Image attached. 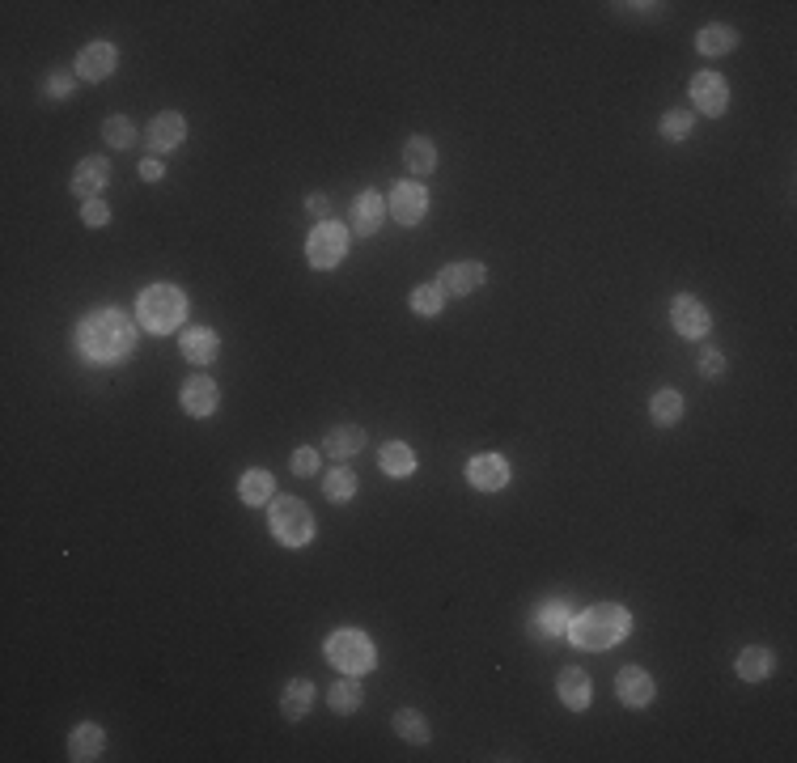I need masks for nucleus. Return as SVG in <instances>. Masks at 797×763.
Masks as SVG:
<instances>
[{
    "mask_svg": "<svg viewBox=\"0 0 797 763\" xmlns=\"http://www.w3.org/2000/svg\"><path fill=\"white\" fill-rule=\"evenodd\" d=\"M268 526H272V539L285 547H306L314 539V513L297 496H276L268 509Z\"/></svg>",
    "mask_w": 797,
    "mask_h": 763,
    "instance_id": "39448f33",
    "label": "nucleus"
},
{
    "mask_svg": "<svg viewBox=\"0 0 797 763\" xmlns=\"http://www.w3.org/2000/svg\"><path fill=\"white\" fill-rule=\"evenodd\" d=\"M407 301H412V314H420V318H437V314H441V306H446V289H441L437 280H429V285H416Z\"/></svg>",
    "mask_w": 797,
    "mask_h": 763,
    "instance_id": "473e14b6",
    "label": "nucleus"
},
{
    "mask_svg": "<svg viewBox=\"0 0 797 763\" xmlns=\"http://www.w3.org/2000/svg\"><path fill=\"white\" fill-rule=\"evenodd\" d=\"M734 670H738L742 683H764V679H772V670H776V653L764 649V645H751V649L738 653Z\"/></svg>",
    "mask_w": 797,
    "mask_h": 763,
    "instance_id": "4be33fe9",
    "label": "nucleus"
},
{
    "mask_svg": "<svg viewBox=\"0 0 797 763\" xmlns=\"http://www.w3.org/2000/svg\"><path fill=\"white\" fill-rule=\"evenodd\" d=\"M615 696H619V704H628V708H645V704H653V696H658V687H653L649 670L624 666L615 674Z\"/></svg>",
    "mask_w": 797,
    "mask_h": 763,
    "instance_id": "ddd939ff",
    "label": "nucleus"
},
{
    "mask_svg": "<svg viewBox=\"0 0 797 763\" xmlns=\"http://www.w3.org/2000/svg\"><path fill=\"white\" fill-rule=\"evenodd\" d=\"M403 166H407V174H416V179L433 174L437 170V145H433L429 136H412L403 145Z\"/></svg>",
    "mask_w": 797,
    "mask_h": 763,
    "instance_id": "cd10ccee",
    "label": "nucleus"
},
{
    "mask_svg": "<svg viewBox=\"0 0 797 763\" xmlns=\"http://www.w3.org/2000/svg\"><path fill=\"white\" fill-rule=\"evenodd\" d=\"M382 221H386V200L378 191H361L357 200H352V212H348V225H352V234H361V238H374L378 229H382Z\"/></svg>",
    "mask_w": 797,
    "mask_h": 763,
    "instance_id": "f3484780",
    "label": "nucleus"
},
{
    "mask_svg": "<svg viewBox=\"0 0 797 763\" xmlns=\"http://www.w3.org/2000/svg\"><path fill=\"white\" fill-rule=\"evenodd\" d=\"M310 708H314V683L289 679L285 691H280V713H285V721H306Z\"/></svg>",
    "mask_w": 797,
    "mask_h": 763,
    "instance_id": "393cba45",
    "label": "nucleus"
},
{
    "mask_svg": "<svg viewBox=\"0 0 797 763\" xmlns=\"http://www.w3.org/2000/svg\"><path fill=\"white\" fill-rule=\"evenodd\" d=\"M670 323H675V331L683 335V340H704V335L713 331V314H708V306L700 297L679 293L675 301H670Z\"/></svg>",
    "mask_w": 797,
    "mask_h": 763,
    "instance_id": "0eeeda50",
    "label": "nucleus"
},
{
    "mask_svg": "<svg viewBox=\"0 0 797 763\" xmlns=\"http://www.w3.org/2000/svg\"><path fill=\"white\" fill-rule=\"evenodd\" d=\"M187 318V297L174 285H149L136 297V323L153 335H170L174 327H183Z\"/></svg>",
    "mask_w": 797,
    "mask_h": 763,
    "instance_id": "7ed1b4c3",
    "label": "nucleus"
},
{
    "mask_svg": "<svg viewBox=\"0 0 797 763\" xmlns=\"http://www.w3.org/2000/svg\"><path fill=\"white\" fill-rule=\"evenodd\" d=\"M73 85H77V73H68V68H56V73H47V98H68L73 94Z\"/></svg>",
    "mask_w": 797,
    "mask_h": 763,
    "instance_id": "c9c22d12",
    "label": "nucleus"
},
{
    "mask_svg": "<svg viewBox=\"0 0 797 763\" xmlns=\"http://www.w3.org/2000/svg\"><path fill=\"white\" fill-rule=\"evenodd\" d=\"M179 403H183V412H187V416L208 420L212 412H217V403H221V390H217V382H212V378L196 374V378H187V382H183Z\"/></svg>",
    "mask_w": 797,
    "mask_h": 763,
    "instance_id": "4468645a",
    "label": "nucleus"
},
{
    "mask_svg": "<svg viewBox=\"0 0 797 763\" xmlns=\"http://www.w3.org/2000/svg\"><path fill=\"white\" fill-rule=\"evenodd\" d=\"M102 751H106V730H102V725L85 721V725H77V730L68 734V759H73V763H90Z\"/></svg>",
    "mask_w": 797,
    "mask_h": 763,
    "instance_id": "aec40b11",
    "label": "nucleus"
},
{
    "mask_svg": "<svg viewBox=\"0 0 797 763\" xmlns=\"http://www.w3.org/2000/svg\"><path fill=\"white\" fill-rule=\"evenodd\" d=\"M649 416H653V424H658V429H675V424L683 420V395L679 390H658V395L649 399Z\"/></svg>",
    "mask_w": 797,
    "mask_h": 763,
    "instance_id": "c756f323",
    "label": "nucleus"
},
{
    "mask_svg": "<svg viewBox=\"0 0 797 763\" xmlns=\"http://www.w3.org/2000/svg\"><path fill=\"white\" fill-rule=\"evenodd\" d=\"M395 734L403 742H412V747H424V742L433 738V725L424 721V713H416V708H399V713H395Z\"/></svg>",
    "mask_w": 797,
    "mask_h": 763,
    "instance_id": "7c9ffc66",
    "label": "nucleus"
},
{
    "mask_svg": "<svg viewBox=\"0 0 797 763\" xmlns=\"http://www.w3.org/2000/svg\"><path fill=\"white\" fill-rule=\"evenodd\" d=\"M569 624H573V602L569 598H547L543 607L535 611V632L539 636H569Z\"/></svg>",
    "mask_w": 797,
    "mask_h": 763,
    "instance_id": "6ab92c4d",
    "label": "nucleus"
},
{
    "mask_svg": "<svg viewBox=\"0 0 797 763\" xmlns=\"http://www.w3.org/2000/svg\"><path fill=\"white\" fill-rule=\"evenodd\" d=\"M140 179H145V183H162L166 179V166L157 162V157H145V162H140Z\"/></svg>",
    "mask_w": 797,
    "mask_h": 763,
    "instance_id": "a19ab883",
    "label": "nucleus"
},
{
    "mask_svg": "<svg viewBox=\"0 0 797 763\" xmlns=\"http://www.w3.org/2000/svg\"><path fill=\"white\" fill-rule=\"evenodd\" d=\"M386 212L399 225H420L424 212H429V191H424V183H399L391 191V200H386Z\"/></svg>",
    "mask_w": 797,
    "mask_h": 763,
    "instance_id": "9b49d317",
    "label": "nucleus"
},
{
    "mask_svg": "<svg viewBox=\"0 0 797 763\" xmlns=\"http://www.w3.org/2000/svg\"><path fill=\"white\" fill-rule=\"evenodd\" d=\"M628 632H632V611H628V607H619V602H598V607L573 615V624H569V641H573L577 649H594V653H602V649H615Z\"/></svg>",
    "mask_w": 797,
    "mask_h": 763,
    "instance_id": "f03ea898",
    "label": "nucleus"
},
{
    "mask_svg": "<svg viewBox=\"0 0 797 763\" xmlns=\"http://www.w3.org/2000/svg\"><path fill=\"white\" fill-rule=\"evenodd\" d=\"M348 242H352V229H348V225H340V221H318V225L310 229V238H306V259H310V268H318V272L340 268L344 255H348Z\"/></svg>",
    "mask_w": 797,
    "mask_h": 763,
    "instance_id": "423d86ee",
    "label": "nucleus"
},
{
    "mask_svg": "<svg viewBox=\"0 0 797 763\" xmlns=\"http://www.w3.org/2000/svg\"><path fill=\"white\" fill-rule=\"evenodd\" d=\"M179 348H183V357L191 365H212V361H217V352H221V335L212 327H191V331H183Z\"/></svg>",
    "mask_w": 797,
    "mask_h": 763,
    "instance_id": "412c9836",
    "label": "nucleus"
},
{
    "mask_svg": "<svg viewBox=\"0 0 797 763\" xmlns=\"http://www.w3.org/2000/svg\"><path fill=\"white\" fill-rule=\"evenodd\" d=\"M318 450L348 463L352 454L365 450V429H357V424H335V429H327V437H323V446H318Z\"/></svg>",
    "mask_w": 797,
    "mask_h": 763,
    "instance_id": "5701e85b",
    "label": "nucleus"
},
{
    "mask_svg": "<svg viewBox=\"0 0 797 763\" xmlns=\"http://www.w3.org/2000/svg\"><path fill=\"white\" fill-rule=\"evenodd\" d=\"M692 128H696V115L692 111H679V106H670V111L658 119V132H662V140H670V145L687 140V136H692Z\"/></svg>",
    "mask_w": 797,
    "mask_h": 763,
    "instance_id": "72a5a7b5",
    "label": "nucleus"
},
{
    "mask_svg": "<svg viewBox=\"0 0 797 763\" xmlns=\"http://www.w3.org/2000/svg\"><path fill=\"white\" fill-rule=\"evenodd\" d=\"M556 696H560V704L569 708V713H586L590 700H594L590 674L581 670V666H564V670L556 674Z\"/></svg>",
    "mask_w": 797,
    "mask_h": 763,
    "instance_id": "dca6fc26",
    "label": "nucleus"
},
{
    "mask_svg": "<svg viewBox=\"0 0 797 763\" xmlns=\"http://www.w3.org/2000/svg\"><path fill=\"white\" fill-rule=\"evenodd\" d=\"M357 484H361V479H357V471H352V467H335L323 479V496H327L331 505H348L352 496H357Z\"/></svg>",
    "mask_w": 797,
    "mask_h": 763,
    "instance_id": "2f4dec72",
    "label": "nucleus"
},
{
    "mask_svg": "<svg viewBox=\"0 0 797 763\" xmlns=\"http://www.w3.org/2000/svg\"><path fill=\"white\" fill-rule=\"evenodd\" d=\"M327 704H331V713H340V717H352V713H357V708L365 704V687L357 683V674H344L340 683H331Z\"/></svg>",
    "mask_w": 797,
    "mask_h": 763,
    "instance_id": "bb28decb",
    "label": "nucleus"
},
{
    "mask_svg": "<svg viewBox=\"0 0 797 763\" xmlns=\"http://www.w3.org/2000/svg\"><path fill=\"white\" fill-rule=\"evenodd\" d=\"M696 47H700V56H730V51L738 47V30L725 26V22H713L696 34Z\"/></svg>",
    "mask_w": 797,
    "mask_h": 763,
    "instance_id": "c85d7f7f",
    "label": "nucleus"
},
{
    "mask_svg": "<svg viewBox=\"0 0 797 763\" xmlns=\"http://www.w3.org/2000/svg\"><path fill=\"white\" fill-rule=\"evenodd\" d=\"M306 212H310V217H318V221H327V212H331V200H327L323 191H310V195H306Z\"/></svg>",
    "mask_w": 797,
    "mask_h": 763,
    "instance_id": "ea45409f",
    "label": "nucleus"
},
{
    "mask_svg": "<svg viewBox=\"0 0 797 763\" xmlns=\"http://www.w3.org/2000/svg\"><path fill=\"white\" fill-rule=\"evenodd\" d=\"M187 140V119L179 115V111H162L157 115L149 128H145V145L162 157V153H170V149H179Z\"/></svg>",
    "mask_w": 797,
    "mask_h": 763,
    "instance_id": "2eb2a0df",
    "label": "nucleus"
},
{
    "mask_svg": "<svg viewBox=\"0 0 797 763\" xmlns=\"http://www.w3.org/2000/svg\"><path fill=\"white\" fill-rule=\"evenodd\" d=\"M484 280H488V268H484L480 259L446 263V268L437 272V285L446 289L450 297H467V293H475V289H484Z\"/></svg>",
    "mask_w": 797,
    "mask_h": 763,
    "instance_id": "1a4fd4ad",
    "label": "nucleus"
},
{
    "mask_svg": "<svg viewBox=\"0 0 797 763\" xmlns=\"http://www.w3.org/2000/svg\"><path fill=\"white\" fill-rule=\"evenodd\" d=\"M509 475L513 471L501 454H475L467 463V484L475 492H501V488H509Z\"/></svg>",
    "mask_w": 797,
    "mask_h": 763,
    "instance_id": "f8f14e48",
    "label": "nucleus"
},
{
    "mask_svg": "<svg viewBox=\"0 0 797 763\" xmlns=\"http://www.w3.org/2000/svg\"><path fill=\"white\" fill-rule=\"evenodd\" d=\"M238 496H242V505H251V509H263V505H272L276 501V479H272V471H246L242 479H238Z\"/></svg>",
    "mask_w": 797,
    "mask_h": 763,
    "instance_id": "b1692460",
    "label": "nucleus"
},
{
    "mask_svg": "<svg viewBox=\"0 0 797 763\" xmlns=\"http://www.w3.org/2000/svg\"><path fill=\"white\" fill-rule=\"evenodd\" d=\"M111 183V162L98 153H90V157H81V166L73 170V191L81 195V200H98L102 195V187Z\"/></svg>",
    "mask_w": 797,
    "mask_h": 763,
    "instance_id": "a211bd4d",
    "label": "nucleus"
},
{
    "mask_svg": "<svg viewBox=\"0 0 797 763\" xmlns=\"http://www.w3.org/2000/svg\"><path fill=\"white\" fill-rule=\"evenodd\" d=\"M378 467L391 479H407V475H416V454L407 441H386V446L378 450Z\"/></svg>",
    "mask_w": 797,
    "mask_h": 763,
    "instance_id": "a878e982",
    "label": "nucleus"
},
{
    "mask_svg": "<svg viewBox=\"0 0 797 763\" xmlns=\"http://www.w3.org/2000/svg\"><path fill=\"white\" fill-rule=\"evenodd\" d=\"M687 94H692L696 111H704L708 119H721L730 111V85H725L721 73H696L692 85H687Z\"/></svg>",
    "mask_w": 797,
    "mask_h": 763,
    "instance_id": "6e6552de",
    "label": "nucleus"
},
{
    "mask_svg": "<svg viewBox=\"0 0 797 763\" xmlns=\"http://www.w3.org/2000/svg\"><path fill=\"white\" fill-rule=\"evenodd\" d=\"M77 348L85 361L115 365L136 352V323L123 310H94L77 323Z\"/></svg>",
    "mask_w": 797,
    "mask_h": 763,
    "instance_id": "f257e3e1",
    "label": "nucleus"
},
{
    "mask_svg": "<svg viewBox=\"0 0 797 763\" xmlns=\"http://www.w3.org/2000/svg\"><path fill=\"white\" fill-rule=\"evenodd\" d=\"M700 374L704 378H721L725 374V357L717 348H704V357H700Z\"/></svg>",
    "mask_w": 797,
    "mask_h": 763,
    "instance_id": "58836bf2",
    "label": "nucleus"
},
{
    "mask_svg": "<svg viewBox=\"0 0 797 763\" xmlns=\"http://www.w3.org/2000/svg\"><path fill=\"white\" fill-rule=\"evenodd\" d=\"M318 454H323V450L297 446V450H293V475H318Z\"/></svg>",
    "mask_w": 797,
    "mask_h": 763,
    "instance_id": "e433bc0d",
    "label": "nucleus"
},
{
    "mask_svg": "<svg viewBox=\"0 0 797 763\" xmlns=\"http://www.w3.org/2000/svg\"><path fill=\"white\" fill-rule=\"evenodd\" d=\"M323 653H327V662L335 670H344V674H369V670L378 666V649H374V641H369L361 628L331 632L327 641H323Z\"/></svg>",
    "mask_w": 797,
    "mask_h": 763,
    "instance_id": "20e7f679",
    "label": "nucleus"
},
{
    "mask_svg": "<svg viewBox=\"0 0 797 763\" xmlns=\"http://www.w3.org/2000/svg\"><path fill=\"white\" fill-rule=\"evenodd\" d=\"M102 140L111 149H132L136 145V123L128 115H111V119L102 123Z\"/></svg>",
    "mask_w": 797,
    "mask_h": 763,
    "instance_id": "f704fd0d",
    "label": "nucleus"
},
{
    "mask_svg": "<svg viewBox=\"0 0 797 763\" xmlns=\"http://www.w3.org/2000/svg\"><path fill=\"white\" fill-rule=\"evenodd\" d=\"M115 64H119V51H115V43H106V39H94V43H85L81 51H77V77L81 81H106L115 73Z\"/></svg>",
    "mask_w": 797,
    "mask_h": 763,
    "instance_id": "9d476101",
    "label": "nucleus"
},
{
    "mask_svg": "<svg viewBox=\"0 0 797 763\" xmlns=\"http://www.w3.org/2000/svg\"><path fill=\"white\" fill-rule=\"evenodd\" d=\"M81 221L90 225V229H98V225L111 221V208H106L102 200H85V204H81Z\"/></svg>",
    "mask_w": 797,
    "mask_h": 763,
    "instance_id": "4c0bfd02",
    "label": "nucleus"
}]
</instances>
